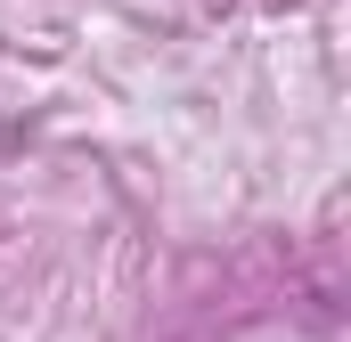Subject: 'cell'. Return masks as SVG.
Instances as JSON below:
<instances>
[]
</instances>
